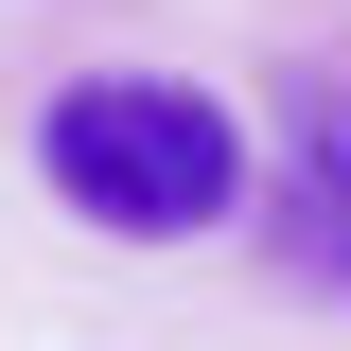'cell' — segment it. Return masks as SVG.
Listing matches in <instances>:
<instances>
[{
  "instance_id": "7a4b0ae2",
  "label": "cell",
  "mask_w": 351,
  "mask_h": 351,
  "mask_svg": "<svg viewBox=\"0 0 351 351\" xmlns=\"http://www.w3.org/2000/svg\"><path fill=\"white\" fill-rule=\"evenodd\" d=\"M316 193H334V263H351V158H334V176H316Z\"/></svg>"
},
{
  "instance_id": "6da1fadb",
  "label": "cell",
  "mask_w": 351,
  "mask_h": 351,
  "mask_svg": "<svg viewBox=\"0 0 351 351\" xmlns=\"http://www.w3.org/2000/svg\"><path fill=\"white\" fill-rule=\"evenodd\" d=\"M53 193H71L106 246H193V228L246 211V123L176 71H88L53 106Z\"/></svg>"
}]
</instances>
